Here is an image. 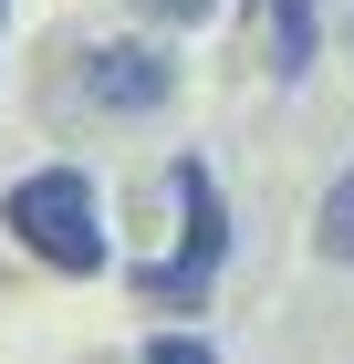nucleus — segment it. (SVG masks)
Listing matches in <instances>:
<instances>
[{"label":"nucleus","mask_w":354,"mask_h":364,"mask_svg":"<svg viewBox=\"0 0 354 364\" xmlns=\"http://www.w3.org/2000/svg\"><path fill=\"white\" fill-rule=\"evenodd\" d=\"M177 94V63L146 53V42H105V53H83V105L105 114H157Z\"/></svg>","instance_id":"nucleus-3"},{"label":"nucleus","mask_w":354,"mask_h":364,"mask_svg":"<svg viewBox=\"0 0 354 364\" xmlns=\"http://www.w3.org/2000/svg\"><path fill=\"white\" fill-rule=\"evenodd\" d=\"M313 240H323V260H354V167L323 188V229H313Z\"/></svg>","instance_id":"nucleus-5"},{"label":"nucleus","mask_w":354,"mask_h":364,"mask_svg":"<svg viewBox=\"0 0 354 364\" xmlns=\"http://www.w3.org/2000/svg\"><path fill=\"white\" fill-rule=\"evenodd\" d=\"M177 260H157V271H136V291L157 312H198L209 302V281H219V250H229V208H219V188H209V167L198 156H177Z\"/></svg>","instance_id":"nucleus-1"},{"label":"nucleus","mask_w":354,"mask_h":364,"mask_svg":"<svg viewBox=\"0 0 354 364\" xmlns=\"http://www.w3.org/2000/svg\"><path fill=\"white\" fill-rule=\"evenodd\" d=\"M136 11H146V21H167V31H188V21H209L219 0H136Z\"/></svg>","instance_id":"nucleus-7"},{"label":"nucleus","mask_w":354,"mask_h":364,"mask_svg":"<svg viewBox=\"0 0 354 364\" xmlns=\"http://www.w3.org/2000/svg\"><path fill=\"white\" fill-rule=\"evenodd\" d=\"M136 364H209V343H198V333H157Z\"/></svg>","instance_id":"nucleus-6"},{"label":"nucleus","mask_w":354,"mask_h":364,"mask_svg":"<svg viewBox=\"0 0 354 364\" xmlns=\"http://www.w3.org/2000/svg\"><path fill=\"white\" fill-rule=\"evenodd\" d=\"M313 11L323 0H271V73H313Z\"/></svg>","instance_id":"nucleus-4"},{"label":"nucleus","mask_w":354,"mask_h":364,"mask_svg":"<svg viewBox=\"0 0 354 364\" xmlns=\"http://www.w3.org/2000/svg\"><path fill=\"white\" fill-rule=\"evenodd\" d=\"M11 229H21L31 260H53V271H105V208L83 188L73 167H42L11 188Z\"/></svg>","instance_id":"nucleus-2"}]
</instances>
